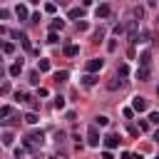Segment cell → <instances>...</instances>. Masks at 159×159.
Listing matches in <instances>:
<instances>
[{
	"label": "cell",
	"mask_w": 159,
	"mask_h": 159,
	"mask_svg": "<svg viewBox=\"0 0 159 159\" xmlns=\"http://www.w3.org/2000/svg\"><path fill=\"white\" fill-rule=\"evenodd\" d=\"M12 139H15V137H12V132H7V129H5V132H2V144H5V147H10V144H12Z\"/></svg>",
	"instance_id": "cell-16"
},
{
	"label": "cell",
	"mask_w": 159,
	"mask_h": 159,
	"mask_svg": "<svg viewBox=\"0 0 159 159\" xmlns=\"http://www.w3.org/2000/svg\"><path fill=\"white\" fill-rule=\"evenodd\" d=\"M30 82H32V84L40 82V70H32V72H30Z\"/></svg>",
	"instance_id": "cell-20"
},
{
	"label": "cell",
	"mask_w": 159,
	"mask_h": 159,
	"mask_svg": "<svg viewBox=\"0 0 159 159\" xmlns=\"http://www.w3.org/2000/svg\"><path fill=\"white\" fill-rule=\"evenodd\" d=\"M25 122H27V124H35V122H37V114H35V112H27V114H25Z\"/></svg>",
	"instance_id": "cell-24"
},
{
	"label": "cell",
	"mask_w": 159,
	"mask_h": 159,
	"mask_svg": "<svg viewBox=\"0 0 159 159\" xmlns=\"http://www.w3.org/2000/svg\"><path fill=\"white\" fill-rule=\"evenodd\" d=\"M62 27H65V20L55 17V20H52V25H50V32H57V30H62Z\"/></svg>",
	"instance_id": "cell-9"
},
{
	"label": "cell",
	"mask_w": 159,
	"mask_h": 159,
	"mask_svg": "<svg viewBox=\"0 0 159 159\" xmlns=\"http://www.w3.org/2000/svg\"><path fill=\"white\" fill-rule=\"evenodd\" d=\"M82 12H84V7H70V17H72V20L82 17Z\"/></svg>",
	"instance_id": "cell-13"
},
{
	"label": "cell",
	"mask_w": 159,
	"mask_h": 159,
	"mask_svg": "<svg viewBox=\"0 0 159 159\" xmlns=\"http://www.w3.org/2000/svg\"><path fill=\"white\" fill-rule=\"evenodd\" d=\"M2 52H5V55H12V52H15V45H12V42H2Z\"/></svg>",
	"instance_id": "cell-18"
},
{
	"label": "cell",
	"mask_w": 159,
	"mask_h": 159,
	"mask_svg": "<svg viewBox=\"0 0 159 159\" xmlns=\"http://www.w3.org/2000/svg\"><path fill=\"white\" fill-rule=\"evenodd\" d=\"M137 80H149V67H139L137 70Z\"/></svg>",
	"instance_id": "cell-14"
},
{
	"label": "cell",
	"mask_w": 159,
	"mask_h": 159,
	"mask_svg": "<svg viewBox=\"0 0 159 159\" xmlns=\"http://www.w3.org/2000/svg\"><path fill=\"white\" fill-rule=\"evenodd\" d=\"M107 87H109V89H117V87H122V80H117V77H114V80H109V82H107Z\"/></svg>",
	"instance_id": "cell-21"
},
{
	"label": "cell",
	"mask_w": 159,
	"mask_h": 159,
	"mask_svg": "<svg viewBox=\"0 0 159 159\" xmlns=\"http://www.w3.org/2000/svg\"><path fill=\"white\" fill-rule=\"evenodd\" d=\"M94 82H97V77H94V75H84V77H82V84H84V87H92Z\"/></svg>",
	"instance_id": "cell-15"
},
{
	"label": "cell",
	"mask_w": 159,
	"mask_h": 159,
	"mask_svg": "<svg viewBox=\"0 0 159 159\" xmlns=\"http://www.w3.org/2000/svg\"><path fill=\"white\" fill-rule=\"evenodd\" d=\"M149 122L152 124H159V112H149Z\"/></svg>",
	"instance_id": "cell-30"
},
{
	"label": "cell",
	"mask_w": 159,
	"mask_h": 159,
	"mask_svg": "<svg viewBox=\"0 0 159 159\" xmlns=\"http://www.w3.org/2000/svg\"><path fill=\"white\" fill-rule=\"evenodd\" d=\"M67 77H70V75H67V70H60V72L55 75V82H65Z\"/></svg>",
	"instance_id": "cell-19"
},
{
	"label": "cell",
	"mask_w": 159,
	"mask_h": 159,
	"mask_svg": "<svg viewBox=\"0 0 159 159\" xmlns=\"http://www.w3.org/2000/svg\"><path fill=\"white\" fill-rule=\"evenodd\" d=\"M37 70L40 72H50V60H40L37 62Z\"/></svg>",
	"instance_id": "cell-17"
},
{
	"label": "cell",
	"mask_w": 159,
	"mask_h": 159,
	"mask_svg": "<svg viewBox=\"0 0 159 159\" xmlns=\"http://www.w3.org/2000/svg\"><path fill=\"white\" fill-rule=\"evenodd\" d=\"M65 55H67V57H77V55H80V47H77V45H65Z\"/></svg>",
	"instance_id": "cell-7"
},
{
	"label": "cell",
	"mask_w": 159,
	"mask_h": 159,
	"mask_svg": "<svg viewBox=\"0 0 159 159\" xmlns=\"http://www.w3.org/2000/svg\"><path fill=\"white\" fill-rule=\"evenodd\" d=\"M55 107H57V109H65V97H62V94L55 97Z\"/></svg>",
	"instance_id": "cell-22"
},
{
	"label": "cell",
	"mask_w": 159,
	"mask_h": 159,
	"mask_svg": "<svg viewBox=\"0 0 159 159\" xmlns=\"http://www.w3.org/2000/svg\"><path fill=\"white\" fill-rule=\"evenodd\" d=\"M157 20H159V17H157Z\"/></svg>",
	"instance_id": "cell-41"
},
{
	"label": "cell",
	"mask_w": 159,
	"mask_h": 159,
	"mask_svg": "<svg viewBox=\"0 0 159 159\" xmlns=\"http://www.w3.org/2000/svg\"><path fill=\"white\" fill-rule=\"evenodd\" d=\"M109 15H112V7H109L107 2H102V5L97 7V17H102V20H104V17H109Z\"/></svg>",
	"instance_id": "cell-6"
},
{
	"label": "cell",
	"mask_w": 159,
	"mask_h": 159,
	"mask_svg": "<svg viewBox=\"0 0 159 159\" xmlns=\"http://www.w3.org/2000/svg\"><path fill=\"white\" fill-rule=\"evenodd\" d=\"M157 97H159V89H157Z\"/></svg>",
	"instance_id": "cell-39"
},
{
	"label": "cell",
	"mask_w": 159,
	"mask_h": 159,
	"mask_svg": "<svg viewBox=\"0 0 159 159\" xmlns=\"http://www.w3.org/2000/svg\"><path fill=\"white\" fill-rule=\"evenodd\" d=\"M15 12H17V17H20V20H27V7H25V5H17V7H15Z\"/></svg>",
	"instance_id": "cell-12"
},
{
	"label": "cell",
	"mask_w": 159,
	"mask_h": 159,
	"mask_svg": "<svg viewBox=\"0 0 159 159\" xmlns=\"http://www.w3.org/2000/svg\"><path fill=\"white\" fill-rule=\"evenodd\" d=\"M47 42H52V45H55V42H57V32H50V35H47Z\"/></svg>",
	"instance_id": "cell-32"
},
{
	"label": "cell",
	"mask_w": 159,
	"mask_h": 159,
	"mask_svg": "<svg viewBox=\"0 0 159 159\" xmlns=\"http://www.w3.org/2000/svg\"><path fill=\"white\" fill-rule=\"evenodd\" d=\"M102 65H104V60H99V57L89 60V62H87V75H92V72H99V70H102Z\"/></svg>",
	"instance_id": "cell-2"
},
{
	"label": "cell",
	"mask_w": 159,
	"mask_h": 159,
	"mask_svg": "<svg viewBox=\"0 0 159 159\" xmlns=\"http://www.w3.org/2000/svg\"><path fill=\"white\" fill-rule=\"evenodd\" d=\"M102 159H114V157H112V152L107 149V152H102Z\"/></svg>",
	"instance_id": "cell-36"
},
{
	"label": "cell",
	"mask_w": 159,
	"mask_h": 159,
	"mask_svg": "<svg viewBox=\"0 0 159 159\" xmlns=\"http://www.w3.org/2000/svg\"><path fill=\"white\" fill-rule=\"evenodd\" d=\"M87 27H89V25H87V22H84V20H77V30H80V32H84V30H87Z\"/></svg>",
	"instance_id": "cell-31"
},
{
	"label": "cell",
	"mask_w": 159,
	"mask_h": 159,
	"mask_svg": "<svg viewBox=\"0 0 159 159\" xmlns=\"http://www.w3.org/2000/svg\"><path fill=\"white\" fill-rule=\"evenodd\" d=\"M7 72H10V77H17V75L22 72V62H15V65H12V67H10Z\"/></svg>",
	"instance_id": "cell-10"
},
{
	"label": "cell",
	"mask_w": 159,
	"mask_h": 159,
	"mask_svg": "<svg viewBox=\"0 0 159 159\" xmlns=\"http://www.w3.org/2000/svg\"><path fill=\"white\" fill-rule=\"evenodd\" d=\"M132 109L134 112H144L147 109V99L144 97H132Z\"/></svg>",
	"instance_id": "cell-3"
},
{
	"label": "cell",
	"mask_w": 159,
	"mask_h": 159,
	"mask_svg": "<svg viewBox=\"0 0 159 159\" xmlns=\"http://www.w3.org/2000/svg\"><path fill=\"white\" fill-rule=\"evenodd\" d=\"M99 142H102V139H99L97 127H89V129H87V144H89V147H99Z\"/></svg>",
	"instance_id": "cell-1"
},
{
	"label": "cell",
	"mask_w": 159,
	"mask_h": 159,
	"mask_svg": "<svg viewBox=\"0 0 159 159\" xmlns=\"http://www.w3.org/2000/svg\"><path fill=\"white\" fill-rule=\"evenodd\" d=\"M94 124H97V127H107V124H109V117H107V114H99V117H94Z\"/></svg>",
	"instance_id": "cell-11"
},
{
	"label": "cell",
	"mask_w": 159,
	"mask_h": 159,
	"mask_svg": "<svg viewBox=\"0 0 159 159\" xmlns=\"http://www.w3.org/2000/svg\"><path fill=\"white\" fill-rule=\"evenodd\" d=\"M102 142H104V147H107V149H114V147H119V137H117V134H107Z\"/></svg>",
	"instance_id": "cell-5"
},
{
	"label": "cell",
	"mask_w": 159,
	"mask_h": 159,
	"mask_svg": "<svg viewBox=\"0 0 159 159\" xmlns=\"http://www.w3.org/2000/svg\"><path fill=\"white\" fill-rule=\"evenodd\" d=\"M149 65H152V55L149 52H142L139 55V67H149Z\"/></svg>",
	"instance_id": "cell-8"
},
{
	"label": "cell",
	"mask_w": 159,
	"mask_h": 159,
	"mask_svg": "<svg viewBox=\"0 0 159 159\" xmlns=\"http://www.w3.org/2000/svg\"><path fill=\"white\" fill-rule=\"evenodd\" d=\"M157 159H159V154H157Z\"/></svg>",
	"instance_id": "cell-40"
},
{
	"label": "cell",
	"mask_w": 159,
	"mask_h": 159,
	"mask_svg": "<svg viewBox=\"0 0 159 159\" xmlns=\"http://www.w3.org/2000/svg\"><path fill=\"white\" fill-rule=\"evenodd\" d=\"M20 42H22L25 50H30V37H27V35H20Z\"/></svg>",
	"instance_id": "cell-27"
},
{
	"label": "cell",
	"mask_w": 159,
	"mask_h": 159,
	"mask_svg": "<svg viewBox=\"0 0 159 159\" xmlns=\"http://www.w3.org/2000/svg\"><path fill=\"white\" fill-rule=\"evenodd\" d=\"M55 10H57V5H55V2H45V12H50V15H52Z\"/></svg>",
	"instance_id": "cell-26"
},
{
	"label": "cell",
	"mask_w": 159,
	"mask_h": 159,
	"mask_svg": "<svg viewBox=\"0 0 159 159\" xmlns=\"http://www.w3.org/2000/svg\"><path fill=\"white\" fill-rule=\"evenodd\" d=\"M47 94H50V92H47L45 87H40V89H37V97H47Z\"/></svg>",
	"instance_id": "cell-35"
},
{
	"label": "cell",
	"mask_w": 159,
	"mask_h": 159,
	"mask_svg": "<svg viewBox=\"0 0 159 159\" xmlns=\"http://www.w3.org/2000/svg\"><path fill=\"white\" fill-rule=\"evenodd\" d=\"M154 139H157V144H159V129H157V132H154Z\"/></svg>",
	"instance_id": "cell-38"
},
{
	"label": "cell",
	"mask_w": 159,
	"mask_h": 159,
	"mask_svg": "<svg viewBox=\"0 0 159 159\" xmlns=\"http://www.w3.org/2000/svg\"><path fill=\"white\" fill-rule=\"evenodd\" d=\"M10 112H12V109H10V107H7V104H5V107H2V109H0V117H2V122H5V117H10Z\"/></svg>",
	"instance_id": "cell-29"
},
{
	"label": "cell",
	"mask_w": 159,
	"mask_h": 159,
	"mask_svg": "<svg viewBox=\"0 0 159 159\" xmlns=\"http://www.w3.org/2000/svg\"><path fill=\"white\" fill-rule=\"evenodd\" d=\"M117 72H119V77H127V75H129V67H127V65H119Z\"/></svg>",
	"instance_id": "cell-28"
},
{
	"label": "cell",
	"mask_w": 159,
	"mask_h": 159,
	"mask_svg": "<svg viewBox=\"0 0 159 159\" xmlns=\"http://www.w3.org/2000/svg\"><path fill=\"white\" fill-rule=\"evenodd\" d=\"M139 132H149V119H139Z\"/></svg>",
	"instance_id": "cell-25"
},
{
	"label": "cell",
	"mask_w": 159,
	"mask_h": 159,
	"mask_svg": "<svg viewBox=\"0 0 159 159\" xmlns=\"http://www.w3.org/2000/svg\"><path fill=\"white\" fill-rule=\"evenodd\" d=\"M0 92H2V94H7V92H10V84H7V82H2V87H0Z\"/></svg>",
	"instance_id": "cell-34"
},
{
	"label": "cell",
	"mask_w": 159,
	"mask_h": 159,
	"mask_svg": "<svg viewBox=\"0 0 159 159\" xmlns=\"http://www.w3.org/2000/svg\"><path fill=\"white\" fill-rule=\"evenodd\" d=\"M42 139H45L42 132H32L30 137H25V144H27V147H30V144H42Z\"/></svg>",
	"instance_id": "cell-4"
},
{
	"label": "cell",
	"mask_w": 159,
	"mask_h": 159,
	"mask_svg": "<svg viewBox=\"0 0 159 159\" xmlns=\"http://www.w3.org/2000/svg\"><path fill=\"white\" fill-rule=\"evenodd\" d=\"M122 159H134V157H132L129 152H124V154H122Z\"/></svg>",
	"instance_id": "cell-37"
},
{
	"label": "cell",
	"mask_w": 159,
	"mask_h": 159,
	"mask_svg": "<svg viewBox=\"0 0 159 159\" xmlns=\"http://www.w3.org/2000/svg\"><path fill=\"white\" fill-rule=\"evenodd\" d=\"M122 117H124V119H132V117H134V109H132V107H124V109H122Z\"/></svg>",
	"instance_id": "cell-23"
},
{
	"label": "cell",
	"mask_w": 159,
	"mask_h": 159,
	"mask_svg": "<svg viewBox=\"0 0 159 159\" xmlns=\"http://www.w3.org/2000/svg\"><path fill=\"white\" fill-rule=\"evenodd\" d=\"M107 50H109V52H114V50H117V42H114V40H109V42H107Z\"/></svg>",
	"instance_id": "cell-33"
}]
</instances>
